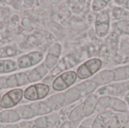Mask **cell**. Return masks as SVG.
<instances>
[{
  "label": "cell",
  "mask_w": 129,
  "mask_h": 128,
  "mask_svg": "<svg viewBox=\"0 0 129 128\" xmlns=\"http://www.w3.org/2000/svg\"><path fill=\"white\" fill-rule=\"evenodd\" d=\"M77 79V74L74 71H67L57 76L52 84V88L57 91H61L66 90Z\"/></svg>",
  "instance_id": "7a4b0ae2"
},
{
  "label": "cell",
  "mask_w": 129,
  "mask_h": 128,
  "mask_svg": "<svg viewBox=\"0 0 129 128\" xmlns=\"http://www.w3.org/2000/svg\"><path fill=\"white\" fill-rule=\"evenodd\" d=\"M109 2V1H104V0H95L92 3V9L94 11H101Z\"/></svg>",
  "instance_id": "603a6c76"
},
{
  "label": "cell",
  "mask_w": 129,
  "mask_h": 128,
  "mask_svg": "<svg viewBox=\"0 0 129 128\" xmlns=\"http://www.w3.org/2000/svg\"><path fill=\"white\" fill-rule=\"evenodd\" d=\"M122 128H129V119L128 121H126L125 123V124L122 127Z\"/></svg>",
  "instance_id": "8d00e7d4"
},
{
  "label": "cell",
  "mask_w": 129,
  "mask_h": 128,
  "mask_svg": "<svg viewBox=\"0 0 129 128\" xmlns=\"http://www.w3.org/2000/svg\"><path fill=\"white\" fill-rule=\"evenodd\" d=\"M114 81H123L129 79V66L119 67L113 70Z\"/></svg>",
  "instance_id": "2e32d148"
},
{
  "label": "cell",
  "mask_w": 129,
  "mask_h": 128,
  "mask_svg": "<svg viewBox=\"0 0 129 128\" xmlns=\"http://www.w3.org/2000/svg\"><path fill=\"white\" fill-rule=\"evenodd\" d=\"M15 76H16V79H17L18 86L23 85V84H26L28 81V78L25 73H18V74H16Z\"/></svg>",
  "instance_id": "484cf974"
},
{
  "label": "cell",
  "mask_w": 129,
  "mask_h": 128,
  "mask_svg": "<svg viewBox=\"0 0 129 128\" xmlns=\"http://www.w3.org/2000/svg\"><path fill=\"white\" fill-rule=\"evenodd\" d=\"M93 120L89 119L88 121H85V122L82 123V124L79 127V128H92V124H93Z\"/></svg>",
  "instance_id": "4dcf8cb0"
},
{
  "label": "cell",
  "mask_w": 129,
  "mask_h": 128,
  "mask_svg": "<svg viewBox=\"0 0 129 128\" xmlns=\"http://www.w3.org/2000/svg\"><path fill=\"white\" fill-rule=\"evenodd\" d=\"M23 92L21 89H14L5 94L1 102L0 106L2 108H10L17 105L22 99Z\"/></svg>",
  "instance_id": "8992f818"
},
{
  "label": "cell",
  "mask_w": 129,
  "mask_h": 128,
  "mask_svg": "<svg viewBox=\"0 0 129 128\" xmlns=\"http://www.w3.org/2000/svg\"><path fill=\"white\" fill-rule=\"evenodd\" d=\"M20 126H21V128H33L31 123H28V122L22 123L20 124Z\"/></svg>",
  "instance_id": "e575fe53"
},
{
  "label": "cell",
  "mask_w": 129,
  "mask_h": 128,
  "mask_svg": "<svg viewBox=\"0 0 129 128\" xmlns=\"http://www.w3.org/2000/svg\"><path fill=\"white\" fill-rule=\"evenodd\" d=\"M48 126V125L46 117H42L35 121V127L39 128H46Z\"/></svg>",
  "instance_id": "83f0119b"
},
{
  "label": "cell",
  "mask_w": 129,
  "mask_h": 128,
  "mask_svg": "<svg viewBox=\"0 0 129 128\" xmlns=\"http://www.w3.org/2000/svg\"><path fill=\"white\" fill-rule=\"evenodd\" d=\"M129 118L128 115L125 113L114 114L110 119L107 128H119L122 127L126 121H128Z\"/></svg>",
  "instance_id": "8fae6325"
},
{
  "label": "cell",
  "mask_w": 129,
  "mask_h": 128,
  "mask_svg": "<svg viewBox=\"0 0 129 128\" xmlns=\"http://www.w3.org/2000/svg\"><path fill=\"white\" fill-rule=\"evenodd\" d=\"M28 78V81H30V82H33V81H39L42 78L41 75L38 73V72L35 69H33L28 75L27 76Z\"/></svg>",
  "instance_id": "4316f807"
},
{
  "label": "cell",
  "mask_w": 129,
  "mask_h": 128,
  "mask_svg": "<svg viewBox=\"0 0 129 128\" xmlns=\"http://www.w3.org/2000/svg\"><path fill=\"white\" fill-rule=\"evenodd\" d=\"M6 86L8 87V88H15V87L18 86L15 75H11L7 78V80H6Z\"/></svg>",
  "instance_id": "f1b7e54d"
},
{
  "label": "cell",
  "mask_w": 129,
  "mask_h": 128,
  "mask_svg": "<svg viewBox=\"0 0 129 128\" xmlns=\"http://www.w3.org/2000/svg\"><path fill=\"white\" fill-rule=\"evenodd\" d=\"M49 87L45 84H36L27 88L23 96L29 100H38L45 97L49 93Z\"/></svg>",
  "instance_id": "3957f363"
},
{
  "label": "cell",
  "mask_w": 129,
  "mask_h": 128,
  "mask_svg": "<svg viewBox=\"0 0 129 128\" xmlns=\"http://www.w3.org/2000/svg\"><path fill=\"white\" fill-rule=\"evenodd\" d=\"M113 115L114 114L110 111H107L101 113L94 120L92 128H107Z\"/></svg>",
  "instance_id": "9c48e42d"
},
{
  "label": "cell",
  "mask_w": 129,
  "mask_h": 128,
  "mask_svg": "<svg viewBox=\"0 0 129 128\" xmlns=\"http://www.w3.org/2000/svg\"><path fill=\"white\" fill-rule=\"evenodd\" d=\"M102 61L98 58H93L82 64L77 69V77L80 79H87L94 75L101 67Z\"/></svg>",
  "instance_id": "6da1fadb"
},
{
  "label": "cell",
  "mask_w": 129,
  "mask_h": 128,
  "mask_svg": "<svg viewBox=\"0 0 129 128\" xmlns=\"http://www.w3.org/2000/svg\"><path fill=\"white\" fill-rule=\"evenodd\" d=\"M33 128H39V127H33Z\"/></svg>",
  "instance_id": "74e56055"
},
{
  "label": "cell",
  "mask_w": 129,
  "mask_h": 128,
  "mask_svg": "<svg viewBox=\"0 0 129 128\" xmlns=\"http://www.w3.org/2000/svg\"><path fill=\"white\" fill-rule=\"evenodd\" d=\"M17 64L10 60H0V72H9L17 69Z\"/></svg>",
  "instance_id": "e0dca14e"
},
{
  "label": "cell",
  "mask_w": 129,
  "mask_h": 128,
  "mask_svg": "<svg viewBox=\"0 0 129 128\" xmlns=\"http://www.w3.org/2000/svg\"><path fill=\"white\" fill-rule=\"evenodd\" d=\"M110 14L107 10L101 11L96 17L95 31L99 37L105 36L110 29Z\"/></svg>",
  "instance_id": "5b68a950"
},
{
  "label": "cell",
  "mask_w": 129,
  "mask_h": 128,
  "mask_svg": "<svg viewBox=\"0 0 129 128\" xmlns=\"http://www.w3.org/2000/svg\"><path fill=\"white\" fill-rule=\"evenodd\" d=\"M62 60H63L67 69H70V68H71V67L76 65V61L75 58L71 57L70 55L64 57Z\"/></svg>",
  "instance_id": "cb8c5ba5"
},
{
  "label": "cell",
  "mask_w": 129,
  "mask_h": 128,
  "mask_svg": "<svg viewBox=\"0 0 129 128\" xmlns=\"http://www.w3.org/2000/svg\"><path fill=\"white\" fill-rule=\"evenodd\" d=\"M47 118V121H48V125H51L53 124L54 123H55V121H57V118L55 117V115H51L49 117H46Z\"/></svg>",
  "instance_id": "1f68e13d"
},
{
  "label": "cell",
  "mask_w": 129,
  "mask_h": 128,
  "mask_svg": "<svg viewBox=\"0 0 129 128\" xmlns=\"http://www.w3.org/2000/svg\"><path fill=\"white\" fill-rule=\"evenodd\" d=\"M6 80L7 78L5 77H0V89L5 88L6 86Z\"/></svg>",
  "instance_id": "836d02e7"
},
{
  "label": "cell",
  "mask_w": 129,
  "mask_h": 128,
  "mask_svg": "<svg viewBox=\"0 0 129 128\" xmlns=\"http://www.w3.org/2000/svg\"><path fill=\"white\" fill-rule=\"evenodd\" d=\"M19 115L15 111H6L2 112L0 114V121L4 123H11L18 121Z\"/></svg>",
  "instance_id": "9a60e30c"
},
{
  "label": "cell",
  "mask_w": 129,
  "mask_h": 128,
  "mask_svg": "<svg viewBox=\"0 0 129 128\" xmlns=\"http://www.w3.org/2000/svg\"><path fill=\"white\" fill-rule=\"evenodd\" d=\"M116 26L119 31L129 35V20H123L116 23Z\"/></svg>",
  "instance_id": "44dd1931"
},
{
  "label": "cell",
  "mask_w": 129,
  "mask_h": 128,
  "mask_svg": "<svg viewBox=\"0 0 129 128\" xmlns=\"http://www.w3.org/2000/svg\"><path fill=\"white\" fill-rule=\"evenodd\" d=\"M98 106L101 107L103 109H105L106 108H110L116 112H125L128 111V106L124 101L108 96L101 97L98 100V104L97 107Z\"/></svg>",
  "instance_id": "277c9868"
},
{
  "label": "cell",
  "mask_w": 129,
  "mask_h": 128,
  "mask_svg": "<svg viewBox=\"0 0 129 128\" xmlns=\"http://www.w3.org/2000/svg\"><path fill=\"white\" fill-rule=\"evenodd\" d=\"M51 110L62 106L64 103V94H59L52 96L45 103Z\"/></svg>",
  "instance_id": "4fadbf2b"
},
{
  "label": "cell",
  "mask_w": 129,
  "mask_h": 128,
  "mask_svg": "<svg viewBox=\"0 0 129 128\" xmlns=\"http://www.w3.org/2000/svg\"><path fill=\"white\" fill-rule=\"evenodd\" d=\"M80 97H81L80 93L79 92L77 88L76 87L70 89L69 91H67L64 94V103H63V105L71 104L73 102L79 100L80 98Z\"/></svg>",
  "instance_id": "5bb4252c"
},
{
  "label": "cell",
  "mask_w": 129,
  "mask_h": 128,
  "mask_svg": "<svg viewBox=\"0 0 129 128\" xmlns=\"http://www.w3.org/2000/svg\"><path fill=\"white\" fill-rule=\"evenodd\" d=\"M117 3H119V5H121L122 6H123L124 8L129 9V1L128 0H124V1H116Z\"/></svg>",
  "instance_id": "d6a6232c"
},
{
  "label": "cell",
  "mask_w": 129,
  "mask_h": 128,
  "mask_svg": "<svg viewBox=\"0 0 129 128\" xmlns=\"http://www.w3.org/2000/svg\"><path fill=\"white\" fill-rule=\"evenodd\" d=\"M43 57V54L41 52H32L29 54L24 55L20 57L17 60V66L20 68H27L35 64L39 63Z\"/></svg>",
  "instance_id": "52a82bcc"
},
{
  "label": "cell",
  "mask_w": 129,
  "mask_h": 128,
  "mask_svg": "<svg viewBox=\"0 0 129 128\" xmlns=\"http://www.w3.org/2000/svg\"><path fill=\"white\" fill-rule=\"evenodd\" d=\"M16 112L17 113V115H19L20 118H30L32 117H33L35 115V113L32 110V109L29 107V106H20L18 107L17 109H16Z\"/></svg>",
  "instance_id": "d6986e66"
},
{
  "label": "cell",
  "mask_w": 129,
  "mask_h": 128,
  "mask_svg": "<svg viewBox=\"0 0 129 128\" xmlns=\"http://www.w3.org/2000/svg\"><path fill=\"white\" fill-rule=\"evenodd\" d=\"M61 128H71V123H70V122H68V121L65 122V123L62 125Z\"/></svg>",
  "instance_id": "d590c367"
},
{
  "label": "cell",
  "mask_w": 129,
  "mask_h": 128,
  "mask_svg": "<svg viewBox=\"0 0 129 128\" xmlns=\"http://www.w3.org/2000/svg\"><path fill=\"white\" fill-rule=\"evenodd\" d=\"M57 61H58V57L48 54L46 57L45 64L48 67V69H51L57 64Z\"/></svg>",
  "instance_id": "7402d4cb"
},
{
  "label": "cell",
  "mask_w": 129,
  "mask_h": 128,
  "mask_svg": "<svg viewBox=\"0 0 129 128\" xmlns=\"http://www.w3.org/2000/svg\"><path fill=\"white\" fill-rule=\"evenodd\" d=\"M85 116V112H84V108H83V104H81L76 107L70 113V119L72 121H78L81 118H82Z\"/></svg>",
  "instance_id": "ffe728a7"
},
{
  "label": "cell",
  "mask_w": 129,
  "mask_h": 128,
  "mask_svg": "<svg viewBox=\"0 0 129 128\" xmlns=\"http://www.w3.org/2000/svg\"><path fill=\"white\" fill-rule=\"evenodd\" d=\"M0 97H1V96H0Z\"/></svg>",
  "instance_id": "f35d334b"
},
{
  "label": "cell",
  "mask_w": 129,
  "mask_h": 128,
  "mask_svg": "<svg viewBox=\"0 0 129 128\" xmlns=\"http://www.w3.org/2000/svg\"><path fill=\"white\" fill-rule=\"evenodd\" d=\"M30 108L34 112L35 115H43L51 111V109L45 103H38L33 104L31 105Z\"/></svg>",
  "instance_id": "ac0fdd59"
},
{
  "label": "cell",
  "mask_w": 129,
  "mask_h": 128,
  "mask_svg": "<svg viewBox=\"0 0 129 128\" xmlns=\"http://www.w3.org/2000/svg\"><path fill=\"white\" fill-rule=\"evenodd\" d=\"M60 51H61V46L60 44L58 43H55L52 46H51L48 54L54 55L56 57H59V55L60 54Z\"/></svg>",
  "instance_id": "d4e9b609"
},
{
  "label": "cell",
  "mask_w": 129,
  "mask_h": 128,
  "mask_svg": "<svg viewBox=\"0 0 129 128\" xmlns=\"http://www.w3.org/2000/svg\"><path fill=\"white\" fill-rule=\"evenodd\" d=\"M48 67L45 66V64H42V65H39L36 68V70L38 72V73L41 75V77L42 78L43 76H45L47 72H48Z\"/></svg>",
  "instance_id": "f546056e"
},
{
  "label": "cell",
  "mask_w": 129,
  "mask_h": 128,
  "mask_svg": "<svg viewBox=\"0 0 129 128\" xmlns=\"http://www.w3.org/2000/svg\"><path fill=\"white\" fill-rule=\"evenodd\" d=\"M91 81H93L97 85H104L107 84H109L114 81V73L112 70H104L98 74H97L95 76H94L91 78Z\"/></svg>",
  "instance_id": "ba28073f"
},
{
  "label": "cell",
  "mask_w": 129,
  "mask_h": 128,
  "mask_svg": "<svg viewBox=\"0 0 129 128\" xmlns=\"http://www.w3.org/2000/svg\"><path fill=\"white\" fill-rule=\"evenodd\" d=\"M82 104H83V108H84L85 116H89L97 109V106L98 104V99L97 96L91 95L85 100V102Z\"/></svg>",
  "instance_id": "30bf717a"
},
{
  "label": "cell",
  "mask_w": 129,
  "mask_h": 128,
  "mask_svg": "<svg viewBox=\"0 0 129 128\" xmlns=\"http://www.w3.org/2000/svg\"><path fill=\"white\" fill-rule=\"evenodd\" d=\"M76 88L80 93V95L84 96V95L89 94L92 93L98 88V85L93 81L88 80V81H84V82L76 85Z\"/></svg>",
  "instance_id": "7c38bea8"
}]
</instances>
